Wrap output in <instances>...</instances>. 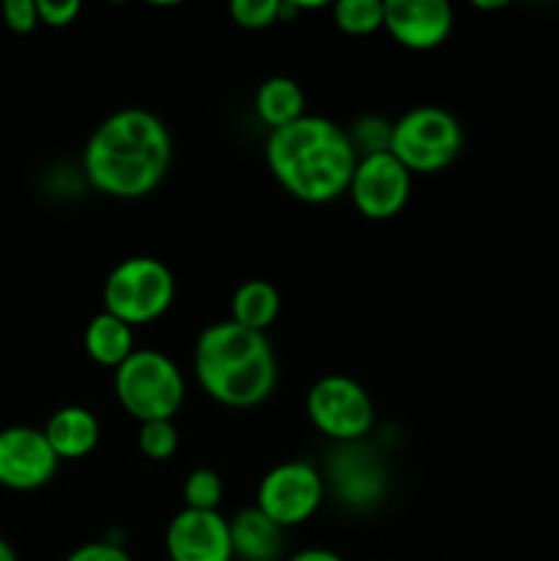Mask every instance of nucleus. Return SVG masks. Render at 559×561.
Instances as JSON below:
<instances>
[{
	"mask_svg": "<svg viewBox=\"0 0 559 561\" xmlns=\"http://www.w3.org/2000/svg\"><path fill=\"white\" fill-rule=\"evenodd\" d=\"M173 135L157 113L121 107L110 113L82 148V173L96 192L121 201L146 197L168 179Z\"/></svg>",
	"mask_w": 559,
	"mask_h": 561,
	"instance_id": "f257e3e1",
	"label": "nucleus"
},
{
	"mask_svg": "<svg viewBox=\"0 0 559 561\" xmlns=\"http://www.w3.org/2000/svg\"><path fill=\"white\" fill-rule=\"evenodd\" d=\"M263 153L274 181L290 197L312 206L343 197L360 159L343 126L312 113L269 131Z\"/></svg>",
	"mask_w": 559,
	"mask_h": 561,
	"instance_id": "f03ea898",
	"label": "nucleus"
},
{
	"mask_svg": "<svg viewBox=\"0 0 559 561\" xmlns=\"http://www.w3.org/2000/svg\"><path fill=\"white\" fill-rule=\"evenodd\" d=\"M192 370L203 392L225 409H255L272 398L280 378L277 354L266 334L230 318L208 323L197 334Z\"/></svg>",
	"mask_w": 559,
	"mask_h": 561,
	"instance_id": "7ed1b4c3",
	"label": "nucleus"
},
{
	"mask_svg": "<svg viewBox=\"0 0 559 561\" xmlns=\"http://www.w3.org/2000/svg\"><path fill=\"white\" fill-rule=\"evenodd\" d=\"M113 392L121 409L137 422L173 420L186 394L184 373L168 354L137 348L118 370H113Z\"/></svg>",
	"mask_w": 559,
	"mask_h": 561,
	"instance_id": "20e7f679",
	"label": "nucleus"
},
{
	"mask_svg": "<svg viewBox=\"0 0 559 561\" xmlns=\"http://www.w3.org/2000/svg\"><path fill=\"white\" fill-rule=\"evenodd\" d=\"M104 312L121 318L132 329L153 323L173 307L175 277L159 257L135 255L115 263L102 285Z\"/></svg>",
	"mask_w": 559,
	"mask_h": 561,
	"instance_id": "39448f33",
	"label": "nucleus"
},
{
	"mask_svg": "<svg viewBox=\"0 0 559 561\" xmlns=\"http://www.w3.org/2000/svg\"><path fill=\"white\" fill-rule=\"evenodd\" d=\"M464 151V126L449 110L436 104L411 107L392 121L389 153L414 173H438Z\"/></svg>",
	"mask_w": 559,
	"mask_h": 561,
	"instance_id": "423d86ee",
	"label": "nucleus"
},
{
	"mask_svg": "<svg viewBox=\"0 0 559 561\" xmlns=\"http://www.w3.org/2000/svg\"><path fill=\"white\" fill-rule=\"evenodd\" d=\"M307 416L321 436L338 444L365 442L376 425V405L360 381L343 373L321 376L305 400Z\"/></svg>",
	"mask_w": 559,
	"mask_h": 561,
	"instance_id": "0eeeda50",
	"label": "nucleus"
},
{
	"mask_svg": "<svg viewBox=\"0 0 559 561\" xmlns=\"http://www.w3.org/2000/svg\"><path fill=\"white\" fill-rule=\"evenodd\" d=\"M327 496V480L310 460H283L272 466L258 482L255 507L274 520L280 529H290L321 510Z\"/></svg>",
	"mask_w": 559,
	"mask_h": 561,
	"instance_id": "6e6552de",
	"label": "nucleus"
},
{
	"mask_svg": "<svg viewBox=\"0 0 559 561\" xmlns=\"http://www.w3.org/2000/svg\"><path fill=\"white\" fill-rule=\"evenodd\" d=\"M345 195L365 219H392L409 203L411 173L389 151L360 157Z\"/></svg>",
	"mask_w": 559,
	"mask_h": 561,
	"instance_id": "1a4fd4ad",
	"label": "nucleus"
},
{
	"mask_svg": "<svg viewBox=\"0 0 559 561\" xmlns=\"http://www.w3.org/2000/svg\"><path fill=\"white\" fill-rule=\"evenodd\" d=\"M60 458L38 427L11 425L0 431V488L31 493L49 485Z\"/></svg>",
	"mask_w": 559,
	"mask_h": 561,
	"instance_id": "9d476101",
	"label": "nucleus"
},
{
	"mask_svg": "<svg viewBox=\"0 0 559 561\" xmlns=\"http://www.w3.org/2000/svg\"><path fill=\"white\" fill-rule=\"evenodd\" d=\"M334 496L351 510H370L387 496L389 477L381 455L365 442L338 444L323 474Z\"/></svg>",
	"mask_w": 559,
	"mask_h": 561,
	"instance_id": "9b49d317",
	"label": "nucleus"
},
{
	"mask_svg": "<svg viewBox=\"0 0 559 561\" xmlns=\"http://www.w3.org/2000/svg\"><path fill=\"white\" fill-rule=\"evenodd\" d=\"M170 561H233L230 520L219 510H179L164 531Z\"/></svg>",
	"mask_w": 559,
	"mask_h": 561,
	"instance_id": "f8f14e48",
	"label": "nucleus"
},
{
	"mask_svg": "<svg viewBox=\"0 0 559 561\" xmlns=\"http://www.w3.org/2000/svg\"><path fill=\"white\" fill-rule=\"evenodd\" d=\"M455 27L453 5L447 0H387L384 31L406 49L425 53L449 38Z\"/></svg>",
	"mask_w": 559,
	"mask_h": 561,
	"instance_id": "ddd939ff",
	"label": "nucleus"
},
{
	"mask_svg": "<svg viewBox=\"0 0 559 561\" xmlns=\"http://www.w3.org/2000/svg\"><path fill=\"white\" fill-rule=\"evenodd\" d=\"M42 431L60 460L85 458L99 447V438H102V425H99L96 414L82 405L58 409Z\"/></svg>",
	"mask_w": 559,
	"mask_h": 561,
	"instance_id": "4468645a",
	"label": "nucleus"
},
{
	"mask_svg": "<svg viewBox=\"0 0 559 561\" xmlns=\"http://www.w3.org/2000/svg\"><path fill=\"white\" fill-rule=\"evenodd\" d=\"M230 520L233 559L239 561H277L285 546V529H280L269 515L252 507L239 510Z\"/></svg>",
	"mask_w": 559,
	"mask_h": 561,
	"instance_id": "2eb2a0df",
	"label": "nucleus"
},
{
	"mask_svg": "<svg viewBox=\"0 0 559 561\" xmlns=\"http://www.w3.org/2000/svg\"><path fill=\"white\" fill-rule=\"evenodd\" d=\"M82 348H85L88 359L96 362L99 367L118 370L137 351L135 329L126 321H121V318L102 310L88 321L85 332H82Z\"/></svg>",
	"mask_w": 559,
	"mask_h": 561,
	"instance_id": "dca6fc26",
	"label": "nucleus"
},
{
	"mask_svg": "<svg viewBox=\"0 0 559 561\" xmlns=\"http://www.w3.org/2000/svg\"><path fill=\"white\" fill-rule=\"evenodd\" d=\"M255 115L261 118L269 131L290 126L294 121L307 115V96L305 88L294 80V77L274 75L263 80L255 91Z\"/></svg>",
	"mask_w": 559,
	"mask_h": 561,
	"instance_id": "f3484780",
	"label": "nucleus"
},
{
	"mask_svg": "<svg viewBox=\"0 0 559 561\" xmlns=\"http://www.w3.org/2000/svg\"><path fill=\"white\" fill-rule=\"evenodd\" d=\"M280 290L269 279H247L230 296V321L266 334V329L280 318Z\"/></svg>",
	"mask_w": 559,
	"mask_h": 561,
	"instance_id": "a211bd4d",
	"label": "nucleus"
},
{
	"mask_svg": "<svg viewBox=\"0 0 559 561\" xmlns=\"http://www.w3.org/2000/svg\"><path fill=\"white\" fill-rule=\"evenodd\" d=\"M332 20L349 36H370L384 27V0H338Z\"/></svg>",
	"mask_w": 559,
	"mask_h": 561,
	"instance_id": "6ab92c4d",
	"label": "nucleus"
},
{
	"mask_svg": "<svg viewBox=\"0 0 559 561\" xmlns=\"http://www.w3.org/2000/svg\"><path fill=\"white\" fill-rule=\"evenodd\" d=\"M225 496V485H223V477L217 474L214 469H192L190 474L184 477V485H181V499H184V507L186 510H219Z\"/></svg>",
	"mask_w": 559,
	"mask_h": 561,
	"instance_id": "aec40b11",
	"label": "nucleus"
},
{
	"mask_svg": "<svg viewBox=\"0 0 559 561\" xmlns=\"http://www.w3.org/2000/svg\"><path fill=\"white\" fill-rule=\"evenodd\" d=\"M349 140L354 146L356 157H370V153H387L392 142V121L381 115H362L351 124Z\"/></svg>",
	"mask_w": 559,
	"mask_h": 561,
	"instance_id": "412c9836",
	"label": "nucleus"
},
{
	"mask_svg": "<svg viewBox=\"0 0 559 561\" xmlns=\"http://www.w3.org/2000/svg\"><path fill=\"white\" fill-rule=\"evenodd\" d=\"M137 447L148 460H170L179 453V427L173 420L142 422L137 431Z\"/></svg>",
	"mask_w": 559,
	"mask_h": 561,
	"instance_id": "4be33fe9",
	"label": "nucleus"
},
{
	"mask_svg": "<svg viewBox=\"0 0 559 561\" xmlns=\"http://www.w3.org/2000/svg\"><path fill=\"white\" fill-rule=\"evenodd\" d=\"M228 14L244 31H263L280 22V0H233Z\"/></svg>",
	"mask_w": 559,
	"mask_h": 561,
	"instance_id": "5701e85b",
	"label": "nucleus"
},
{
	"mask_svg": "<svg viewBox=\"0 0 559 561\" xmlns=\"http://www.w3.org/2000/svg\"><path fill=\"white\" fill-rule=\"evenodd\" d=\"M0 14H3L5 27L14 33H33L42 25V22H38L36 0H5Z\"/></svg>",
	"mask_w": 559,
	"mask_h": 561,
	"instance_id": "b1692460",
	"label": "nucleus"
},
{
	"mask_svg": "<svg viewBox=\"0 0 559 561\" xmlns=\"http://www.w3.org/2000/svg\"><path fill=\"white\" fill-rule=\"evenodd\" d=\"M38 22L47 27H69L80 16L82 3L77 0H36Z\"/></svg>",
	"mask_w": 559,
	"mask_h": 561,
	"instance_id": "393cba45",
	"label": "nucleus"
},
{
	"mask_svg": "<svg viewBox=\"0 0 559 561\" xmlns=\"http://www.w3.org/2000/svg\"><path fill=\"white\" fill-rule=\"evenodd\" d=\"M64 561H132V557L121 542L99 540L75 548Z\"/></svg>",
	"mask_w": 559,
	"mask_h": 561,
	"instance_id": "a878e982",
	"label": "nucleus"
},
{
	"mask_svg": "<svg viewBox=\"0 0 559 561\" xmlns=\"http://www.w3.org/2000/svg\"><path fill=\"white\" fill-rule=\"evenodd\" d=\"M288 561H345L340 553L329 551V548H305V551L294 553Z\"/></svg>",
	"mask_w": 559,
	"mask_h": 561,
	"instance_id": "bb28decb",
	"label": "nucleus"
},
{
	"mask_svg": "<svg viewBox=\"0 0 559 561\" xmlns=\"http://www.w3.org/2000/svg\"><path fill=\"white\" fill-rule=\"evenodd\" d=\"M0 561H20L16 559V551L11 548V542H5L3 537H0Z\"/></svg>",
	"mask_w": 559,
	"mask_h": 561,
	"instance_id": "cd10ccee",
	"label": "nucleus"
},
{
	"mask_svg": "<svg viewBox=\"0 0 559 561\" xmlns=\"http://www.w3.org/2000/svg\"><path fill=\"white\" fill-rule=\"evenodd\" d=\"M477 9H502L504 3H475Z\"/></svg>",
	"mask_w": 559,
	"mask_h": 561,
	"instance_id": "c85d7f7f",
	"label": "nucleus"
}]
</instances>
